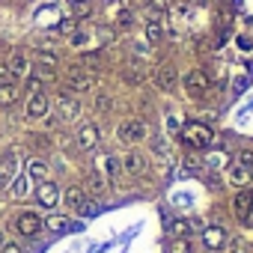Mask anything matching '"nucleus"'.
Segmentation results:
<instances>
[{
  "instance_id": "nucleus-1",
  "label": "nucleus",
  "mask_w": 253,
  "mask_h": 253,
  "mask_svg": "<svg viewBox=\"0 0 253 253\" xmlns=\"http://www.w3.org/2000/svg\"><path fill=\"white\" fill-rule=\"evenodd\" d=\"M179 137H182V143L188 149H206V146L214 143V134H211V128H209L206 122H188V125H182Z\"/></svg>"
},
{
  "instance_id": "nucleus-2",
  "label": "nucleus",
  "mask_w": 253,
  "mask_h": 253,
  "mask_svg": "<svg viewBox=\"0 0 253 253\" xmlns=\"http://www.w3.org/2000/svg\"><path fill=\"white\" fill-rule=\"evenodd\" d=\"M182 81H185L188 95H191V98H197V101H200V98H206V95L211 92V84H214V78H211L209 72H203V69H191Z\"/></svg>"
},
{
  "instance_id": "nucleus-3",
  "label": "nucleus",
  "mask_w": 253,
  "mask_h": 253,
  "mask_svg": "<svg viewBox=\"0 0 253 253\" xmlns=\"http://www.w3.org/2000/svg\"><path fill=\"white\" fill-rule=\"evenodd\" d=\"M146 134H149V128L143 119H125L116 128V137L122 143H140V140H146Z\"/></svg>"
},
{
  "instance_id": "nucleus-4",
  "label": "nucleus",
  "mask_w": 253,
  "mask_h": 253,
  "mask_svg": "<svg viewBox=\"0 0 253 253\" xmlns=\"http://www.w3.org/2000/svg\"><path fill=\"white\" fill-rule=\"evenodd\" d=\"M66 86H69V92H86V89H92L95 86V75L89 72V69H81V66H75V69H69V75H66Z\"/></svg>"
},
{
  "instance_id": "nucleus-5",
  "label": "nucleus",
  "mask_w": 253,
  "mask_h": 253,
  "mask_svg": "<svg viewBox=\"0 0 253 253\" xmlns=\"http://www.w3.org/2000/svg\"><path fill=\"white\" fill-rule=\"evenodd\" d=\"M98 140H101V131H98V125H95V122L81 125L78 134H75V146H78L81 152H92V149L98 146Z\"/></svg>"
},
{
  "instance_id": "nucleus-6",
  "label": "nucleus",
  "mask_w": 253,
  "mask_h": 253,
  "mask_svg": "<svg viewBox=\"0 0 253 253\" xmlns=\"http://www.w3.org/2000/svg\"><path fill=\"white\" fill-rule=\"evenodd\" d=\"M57 110H60V119H66V122L78 119V116H81V101H78V95L69 92V89L57 92Z\"/></svg>"
},
{
  "instance_id": "nucleus-7",
  "label": "nucleus",
  "mask_w": 253,
  "mask_h": 253,
  "mask_svg": "<svg viewBox=\"0 0 253 253\" xmlns=\"http://www.w3.org/2000/svg\"><path fill=\"white\" fill-rule=\"evenodd\" d=\"M152 78H155V86L164 89V92H173L176 84H179V75H176V66H173V63H161Z\"/></svg>"
},
{
  "instance_id": "nucleus-8",
  "label": "nucleus",
  "mask_w": 253,
  "mask_h": 253,
  "mask_svg": "<svg viewBox=\"0 0 253 253\" xmlns=\"http://www.w3.org/2000/svg\"><path fill=\"white\" fill-rule=\"evenodd\" d=\"M18 176V152H3V158H0V188H9L12 179Z\"/></svg>"
},
{
  "instance_id": "nucleus-9",
  "label": "nucleus",
  "mask_w": 253,
  "mask_h": 253,
  "mask_svg": "<svg viewBox=\"0 0 253 253\" xmlns=\"http://www.w3.org/2000/svg\"><path fill=\"white\" fill-rule=\"evenodd\" d=\"M15 229H18L21 235L33 238V235H39V232H42V217H39L36 211H21V214L15 217Z\"/></svg>"
},
{
  "instance_id": "nucleus-10",
  "label": "nucleus",
  "mask_w": 253,
  "mask_h": 253,
  "mask_svg": "<svg viewBox=\"0 0 253 253\" xmlns=\"http://www.w3.org/2000/svg\"><path fill=\"white\" fill-rule=\"evenodd\" d=\"M119 164H122L125 173H131V176H143V173H146V155L137 152V149H128V152L122 155Z\"/></svg>"
},
{
  "instance_id": "nucleus-11",
  "label": "nucleus",
  "mask_w": 253,
  "mask_h": 253,
  "mask_svg": "<svg viewBox=\"0 0 253 253\" xmlns=\"http://www.w3.org/2000/svg\"><path fill=\"white\" fill-rule=\"evenodd\" d=\"M203 244L209 247V250H220V247H226L229 244V235H226V229L223 226H203Z\"/></svg>"
},
{
  "instance_id": "nucleus-12",
  "label": "nucleus",
  "mask_w": 253,
  "mask_h": 253,
  "mask_svg": "<svg viewBox=\"0 0 253 253\" xmlns=\"http://www.w3.org/2000/svg\"><path fill=\"white\" fill-rule=\"evenodd\" d=\"M36 200H39V206H45V209H54L57 203H60V188H57V182H39V188H36Z\"/></svg>"
},
{
  "instance_id": "nucleus-13",
  "label": "nucleus",
  "mask_w": 253,
  "mask_h": 253,
  "mask_svg": "<svg viewBox=\"0 0 253 253\" xmlns=\"http://www.w3.org/2000/svg\"><path fill=\"white\" fill-rule=\"evenodd\" d=\"M6 66H9V75H18V78H27V75H30V69H33L24 51H12Z\"/></svg>"
},
{
  "instance_id": "nucleus-14",
  "label": "nucleus",
  "mask_w": 253,
  "mask_h": 253,
  "mask_svg": "<svg viewBox=\"0 0 253 253\" xmlns=\"http://www.w3.org/2000/svg\"><path fill=\"white\" fill-rule=\"evenodd\" d=\"M48 113V95L45 92H39V95H30L27 98V116H33V119H42Z\"/></svg>"
},
{
  "instance_id": "nucleus-15",
  "label": "nucleus",
  "mask_w": 253,
  "mask_h": 253,
  "mask_svg": "<svg viewBox=\"0 0 253 253\" xmlns=\"http://www.w3.org/2000/svg\"><path fill=\"white\" fill-rule=\"evenodd\" d=\"M42 229H48V232H69L72 229V220L66 217V214H48L45 220H42Z\"/></svg>"
},
{
  "instance_id": "nucleus-16",
  "label": "nucleus",
  "mask_w": 253,
  "mask_h": 253,
  "mask_svg": "<svg viewBox=\"0 0 253 253\" xmlns=\"http://www.w3.org/2000/svg\"><path fill=\"white\" fill-rule=\"evenodd\" d=\"M21 98V89H18V84H0V107H12L15 101Z\"/></svg>"
},
{
  "instance_id": "nucleus-17",
  "label": "nucleus",
  "mask_w": 253,
  "mask_h": 253,
  "mask_svg": "<svg viewBox=\"0 0 253 253\" xmlns=\"http://www.w3.org/2000/svg\"><path fill=\"white\" fill-rule=\"evenodd\" d=\"M63 200H66V206H69L72 211H78V209L86 203V191H84V188H78V185H72V188L63 194Z\"/></svg>"
},
{
  "instance_id": "nucleus-18",
  "label": "nucleus",
  "mask_w": 253,
  "mask_h": 253,
  "mask_svg": "<svg viewBox=\"0 0 253 253\" xmlns=\"http://www.w3.org/2000/svg\"><path fill=\"white\" fill-rule=\"evenodd\" d=\"M250 209H253V191H241V194H235V200H232V211H235L238 217H244Z\"/></svg>"
},
{
  "instance_id": "nucleus-19",
  "label": "nucleus",
  "mask_w": 253,
  "mask_h": 253,
  "mask_svg": "<svg viewBox=\"0 0 253 253\" xmlns=\"http://www.w3.org/2000/svg\"><path fill=\"white\" fill-rule=\"evenodd\" d=\"M30 176L27 173H18L15 179H12V200H24L27 197V191H30Z\"/></svg>"
},
{
  "instance_id": "nucleus-20",
  "label": "nucleus",
  "mask_w": 253,
  "mask_h": 253,
  "mask_svg": "<svg viewBox=\"0 0 253 253\" xmlns=\"http://www.w3.org/2000/svg\"><path fill=\"white\" fill-rule=\"evenodd\" d=\"M27 176H30L33 182H45V179H48V167H45V161H39V158L27 161Z\"/></svg>"
},
{
  "instance_id": "nucleus-21",
  "label": "nucleus",
  "mask_w": 253,
  "mask_h": 253,
  "mask_svg": "<svg viewBox=\"0 0 253 253\" xmlns=\"http://www.w3.org/2000/svg\"><path fill=\"white\" fill-rule=\"evenodd\" d=\"M250 176H253V173H250L247 167H238V164H232V167H229V182H232L235 188H244V185L250 182Z\"/></svg>"
},
{
  "instance_id": "nucleus-22",
  "label": "nucleus",
  "mask_w": 253,
  "mask_h": 253,
  "mask_svg": "<svg viewBox=\"0 0 253 253\" xmlns=\"http://www.w3.org/2000/svg\"><path fill=\"white\" fill-rule=\"evenodd\" d=\"M119 170H122V164H119V158H116V155H104V158H101V170H98L101 176L116 179V173H119Z\"/></svg>"
},
{
  "instance_id": "nucleus-23",
  "label": "nucleus",
  "mask_w": 253,
  "mask_h": 253,
  "mask_svg": "<svg viewBox=\"0 0 253 253\" xmlns=\"http://www.w3.org/2000/svg\"><path fill=\"white\" fill-rule=\"evenodd\" d=\"M125 81H128V84H143L146 81V69L143 66H137V63H131V66H125Z\"/></svg>"
},
{
  "instance_id": "nucleus-24",
  "label": "nucleus",
  "mask_w": 253,
  "mask_h": 253,
  "mask_svg": "<svg viewBox=\"0 0 253 253\" xmlns=\"http://www.w3.org/2000/svg\"><path fill=\"white\" fill-rule=\"evenodd\" d=\"M164 39V27H161V21H149L146 24V42L149 45H158Z\"/></svg>"
},
{
  "instance_id": "nucleus-25",
  "label": "nucleus",
  "mask_w": 253,
  "mask_h": 253,
  "mask_svg": "<svg viewBox=\"0 0 253 253\" xmlns=\"http://www.w3.org/2000/svg\"><path fill=\"white\" fill-rule=\"evenodd\" d=\"M188 232H191V220H182V217L170 220V235H173V238H185Z\"/></svg>"
},
{
  "instance_id": "nucleus-26",
  "label": "nucleus",
  "mask_w": 253,
  "mask_h": 253,
  "mask_svg": "<svg viewBox=\"0 0 253 253\" xmlns=\"http://www.w3.org/2000/svg\"><path fill=\"white\" fill-rule=\"evenodd\" d=\"M101 51H86L84 57H81V69H95V66H101Z\"/></svg>"
},
{
  "instance_id": "nucleus-27",
  "label": "nucleus",
  "mask_w": 253,
  "mask_h": 253,
  "mask_svg": "<svg viewBox=\"0 0 253 253\" xmlns=\"http://www.w3.org/2000/svg\"><path fill=\"white\" fill-rule=\"evenodd\" d=\"M214 24H217L220 30H229V27H232V9H229V6H220V9H217V21H214Z\"/></svg>"
},
{
  "instance_id": "nucleus-28",
  "label": "nucleus",
  "mask_w": 253,
  "mask_h": 253,
  "mask_svg": "<svg viewBox=\"0 0 253 253\" xmlns=\"http://www.w3.org/2000/svg\"><path fill=\"white\" fill-rule=\"evenodd\" d=\"M170 253H194V244L188 238H173L170 241Z\"/></svg>"
},
{
  "instance_id": "nucleus-29",
  "label": "nucleus",
  "mask_w": 253,
  "mask_h": 253,
  "mask_svg": "<svg viewBox=\"0 0 253 253\" xmlns=\"http://www.w3.org/2000/svg\"><path fill=\"white\" fill-rule=\"evenodd\" d=\"M235 164H238V167H247V170H253V149H238V155H235Z\"/></svg>"
},
{
  "instance_id": "nucleus-30",
  "label": "nucleus",
  "mask_w": 253,
  "mask_h": 253,
  "mask_svg": "<svg viewBox=\"0 0 253 253\" xmlns=\"http://www.w3.org/2000/svg\"><path fill=\"white\" fill-rule=\"evenodd\" d=\"M152 152H155L158 158H167V155H170V149H167L164 137H152Z\"/></svg>"
},
{
  "instance_id": "nucleus-31",
  "label": "nucleus",
  "mask_w": 253,
  "mask_h": 253,
  "mask_svg": "<svg viewBox=\"0 0 253 253\" xmlns=\"http://www.w3.org/2000/svg\"><path fill=\"white\" fill-rule=\"evenodd\" d=\"M39 66H42V69H54V66H57V54L42 51V54H39Z\"/></svg>"
},
{
  "instance_id": "nucleus-32",
  "label": "nucleus",
  "mask_w": 253,
  "mask_h": 253,
  "mask_svg": "<svg viewBox=\"0 0 253 253\" xmlns=\"http://www.w3.org/2000/svg\"><path fill=\"white\" fill-rule=\"evenodd\" d=\"M89 191H92V194H101V191H104V176H101V173H92V176H89Z\"/></svg>"
},
{
  "instance_id": "nucleus-33",
  "label": "nucleus",
  "mask_w": 253,
  "mask_h": 253,
  "mask_svg": "<svg viewBox=\"0 0 253 253\" xmlns=\"http://www.w3.org/2000/svg\"><path fill=\"white\" fill-rule=\"evenodd\" d=\"M42 92V81L39 78H27V95H39Z\"/></svg>"
},
{
  "instance_id": "nucleus-34",
  "label": "nucleus",
  "mask_w": 253,
  "mask_h": 253,
  "mask_svg": "<svg viewBox=\"0 0 253 253\" xmlns=\"http://www.w3.org/2000/svg\"><path fill=\"white\" fill-rule=\"evenodd\" d=\"M78 211H81V214H84V217H92V214H95V211H98V206H95V203H92V200H86V203H84V206H81V209H78Z\"/></svg>"
},
{
  "instance_id": "nucleus-35",
  "label": "nucleus",
  "mask_w": 253,
  "mask_h": 253,
  "mask_svg": "<svg viewBox=\"0 0 253 253\" xmlns=\"http://www.w3.org/2000/svg\"><path fill=\"white\" fill-rule=\"evenodd\" d=\"M89 12H92V9H89L86 3H78V6H75V21H78V18H89Z\"/></svg>"
},
{
  "instance_id": "nucleus-36",
  "label": "nucleus",
  "mask_w": 253,
  "mask_h": 253,
  "mask_svg": "<svg viewBox=\"0 0 253 253\" xmlns=\"http://www.w3.org/2000/svg\"><path fill=\"white\" fill-rule=\"evenodd\" d=\"M200 167H203V164H200V158H194V155H188V161H185V170H188V173H197Z\"/></svg>"
},
{
  "instance_id": "nucleus-37",
  "label": "nucleus",
  "mask_w": 253,
  "mask_h": 253,
  "mask_svg": "<svg viewBox=\"0 0 253 253\" xmlns=\"http://www.w3.org/2000/svg\"><path fill=\"white\" fill-rule=\"evenodd\" d=\"M131 21H134V15H131L128 9H122V12H119V27H128Z\"/></svg>"
},
{
  "instance_id": "nucleus-38",
  "label": "nucleus",
  "mask_w": 253,
  "mask_h": 253,
  "mask_svg": "<svg viewBox=\"0 0 253 253\" xmlns=\"http://www.w3.org/2000/svg\"><path fill=\"white\" fill-rule=\"evenodd\" d=\"M95 110H98V113H107V110H110V98H107V95H101V98L95 101Z\"/></svg>"
},
{
  "instance_id": "nucleus-39",
  "label": "nucleus",
  "mask_w": 253,
  "mask_h": 253,
  "mask_svg": "<svg viewBox=\"0 0 253 253\" xmlns=\"http://www.w3.org/2000/svg\"><path fill=\"white\" fill-rule=\"evenodd\" d=\"M0 253H21V247L15 241H3V247H0Z\"/></svg>"
},
{
  "instance_id": "nucleus-40",
  "label": "nucleus",
  "mask_w": 253,
  "mask_h": 253,
  "mask_svg": "<svg viewBox=\"0 0 253 253\" xmlns=\"http://www.w3.org/2000/svg\"><path fill=\"white\" fill-rule=\"evenodd\" d=\"M72 27H78V21H75V18H66V21L60 24V33H72Z\"/></svg>"
},
{
  "instance_id": "nucleus-41",
  "label": "nucleus",
  "mask_w": 253,
  "mask_h": 253,
  "mask_svg": "<svg viewBox=\"0 0 253 253\" xmlns=\"http://www.w3.org/2000/svg\"><path fill=\"white\" fill-rule=\"evenodd\" d=\"M6 78H9V66H6L3 60H0V81H3V84H6Z\"/></svg>"
},
{
  "instance_id": "nucleus-42",
  "label": "nucleus",
  "mask_w": 253,
  "mask_h": 253,
  "mask_svg": "<svg viewBox=\"0 0 253 253\" xmlns=\"http://www.w3.org/2000/svg\"><path fill=\"white\" fill-rule=\"evenodd\" d=\"M238 48H241V51H250V48H253V39H247V36L238 39Z\"/></svg>"
},
{
  "instance_id": "nucleus-43",
  "label": "nucleus",
  "mask_w": 253,
  "mask_h": 253,
  "mask_svg": "<svg viewBox=\"0 0 253 253\" xmlns=\"http://www.w3.org/2000/svg\"><path fill=\"white\" fill-rule=\"evenodd\" d=\"M223 161H226V158H223V155H211V158H209V167H220V164H223Z\"/></svg>"
},
{
  "instance_id": "nucleus-44",
  "label": "nucleus",
  "mask_w": 253,
  "mask_h": 253,
  "mask_svg": "<svg viewBox=\"0 0 253 253\" xmlns=\"http://www.w3.org/2000/svg\"><path fill=\"white\" fill-rule=\"evenodd\" d=\"M241 220H244V226H253V209H250V211H247V214H244Z\"/></svg>"
},
{
  "instance_id": "nucleus-45",
  "label": "nucleus",
  "mask_w": 253,
  "mask_h": 253,
  "mask_svg": "<svg viewBox=\"0 0 253 253\" xmlns=\"http://www.w3.org/2000/svg\"><path fill=\"white\" fill-rule=\"evenodd\" d=\"M211 0H194V6H209Z\"/></svg>"
},
{
  "instance_id": "nucleus-46",
  "label": "nucleus",
  "mask_w": 253,
  "mask_h": 253,
  "mask_svg": "<svg viewBox=\"0 0 253 253\" xmlns=\"http://www.w3.org/2000/svg\"><path fill=\"white\" fill-rule=\"evenodd\" d=\"M0 247H3V232H0Z\"/></svg>"
},
{
  "instance_id": "nucleus-47",
  "label": "nucleus",
  "mask_w": 253,
  "mask_h": 253,
  "mask_svg": "<svg viewBox=\"0 0 253 253\" xmlns=\"http://www.w3.org/2000/svg\"><path fill=\"white\" fill-rule=\"evenodd\" d=\"M75 3H86V0H75Z\"/></svg>"
}]
</instances>
